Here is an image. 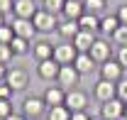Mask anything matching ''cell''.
Instances as JSON below:
<instances>
[{"label":"cell","instance_id":"1","mask_svg":"<svg viewBox=\"0 0 127 120\" xmlns=\"http://www.w3.org/2000/svg\"><path fill=\"white\" fill-rule=\"evenodd\" d=\"M32 22H34V27H37V32H42V34H49V32H56V27H59V15H54V12H49V10H44V7H39L37 10V15L32 17Z\"/></svg>","mask_w":127,"mask_h":120},{"label":"cell","instance_id":"2","mask_svg":"<svg viewBox=\"0 0 127 120\" xmlns=\"http://www.w3.org/2000/svg\"><path fill=\"white\" fill-rule=\"evenodd\" d=\"M47 103H44V98L42 96H27L25 101H22V115L25 118H42V115H47Z\"/></svg>","mask_w":127,"mask_h":120},{"label":"cell","instance_id":"3","mask_svg":"<svg viewBox=\"0 0 127 120\" xmlns=\"http://www.w3.org/2000/svg\"><path fill=\"white\" fill-rule=\"evenodd\" d=\"M98 74H100V78H103V81L120 83V81L127 76V71L117 64V59H110V61H105V64H100V66H98Z\"/></svg>","mask_w":127,"mask_h":120},{"label":"cell","instance_id":"4","mask_svg":"<svg viewBox=\"0 0 127 120\" xmlns=\"http://www.w3.org/2000/svg\"><path fill=\"white\" fill-rule=\"evenodd\" d=\"M76 57H78V52H76V47L71 44V42H59V44H54V61H56L59 66H73Z\"/></svg>","mask_w":127,"mask_h":120},{"label":"cell","instance_id":"5","mask_svg":"<svg viewBox=\"0 0 127 120\" xmlns=\"http://www.w3.org/2000/svg\"><path fill=\"white\" fill-rule=\"evenodd\" d=\"M88 54L93 57V61L98 64V66L105 64V61H110V59H115V57H112V44H110V39H105V37H98Z\"/></svg>","mask_w":127,"mask_h":120},{"label":"cell","instance_id":"6","mask_svg":"<svg viewBox=\"0 0 127 120\" xmlns=\"http://www.w3.org/2000/svg\"><path fill=\"white\" fill-rule=\"evenodd\" d=\"M100 120H125V103L120 98L100 103Z\"/></svg>","mask_w":127,"mask_h":120},{"label":"cell","instance_id":"7","mask_svg":"<svg viewBox=\"0 0 127 120\" xmlns=\"http://www.w3.org/2000/svg\"><path fill=\"white\" fill-rule=\"evenodd\" d=\"M56 83H59L64 91H73V88L81 83V74L76 71V66H61Z\"/></svg>","mask_w":127,"mask_h":120},{"label":"cell","instance_id":"8","mask_svg":"<svg viewBox=\"0 0 127 120\" xmlns=\"http://www.w3.org/2000/svg\"><path fill=\"white\" fill-rule=\"evenodd\" d=\"M5 83L15 91V93H17V91H25L27 86H30V74H27L25 69H10V71H7V78H5Z\"/></svg>","mask_w":127,"mask_h":120},{"label":"cell","instance_id":"9","mask_svg":"<svg viewBox=\"0 0 127 120\" xmlns=\"http://www.w3.org/2000/svg\"><path fill=\"white\" fill-rule=\"evenodd\" d=\"M12 32H15V37H22V39H30L34 42V34H37V27H34V22L32 20H20V17H12Z\"/></svg>","mask_w":127,"mask_h":120},{"label":"cell","instance_id":"10","mask_svg":"<svg viewBox=\"0 0 127 120\" xmlns=\"http://www.w3.org/2000/svg\"><path fill=\"white\" fill-rule=\"evenodd\" d=\"M93 96L100 103H108L112 98H117V83H110V81L98 78V83H95V88H93Z\"/></svg>","mask_w":127,"mask_h":120},{"label":"cell","instance_id":"11","mask_svg":"<svg viewBox=\"0 0 127 120\" xmlns=\"http://www.w3.org/2000/svg\"><path fill=\"white\" fill-rule=\"evenodd\" d=\"M37 10H39L37 0H15V5H12V15L20 20H32L37 15Z\"/></svg>","mask_w":127,"mask_h":120},{"label":"cell","instance_id":"12","mask_svg":"<svg viewBox=\"0 0 127 120\" xmlns=\"http://www.w3.org/2000/svg\"><path fill=\"white\" fill-rule=\"evenodd\" d=\"M66 108L71 110V113H78V110H86V105H88V96L83 93V91L73 88V91H66Z\"/></svg>","mask_w":127,"mask_h":120},{"label":"cell","instance_id":"13","mask_svg":"<svg viewBox=\"0 0 127 120\" xmlns=\"http://www.w3.org/2000/svg\"><path fill=\"white\" fill-rule=\"evenodd\" d=\"M32 57L39 61H47V59H54V44L49 39H34L32 42Z\"/></svg>","mask_w":127,"mask_h":120},{"label":"cell","instance_id":"14","mask_svg":"<svg viewBox=\"0 0 127 120\" xmlns=\"http://www.w3.org/2000/svg\"><path fill=\"white\" fill-rule=\"evenodd\" d=\"M42 98H44L47 108H56V105L66 103V91H64L61 86H47L44 93H42Z\"/></svg>","mask_w":127,"mask_h":120},{"label":"cell","instance_id":"15","mask_svg":"<svg viewBox=\"0 0 127 120\" xmlns=\"http://www.w3.org/2000/svg\"><path fill=\"white\" fill-rule=\"evenodd\" d=\"M59 71H61V66L54 59H47V61H39L37 64V76L42 81H56L59 78Z\"/></svg>","mask_w":127,"mask_h":120},{"label":"cell","instance_id":"16","mask_svg":"<svg viewBox=\"0 0 127 120\" xmlns=\"http://www.w3.org/2000/svg\"><path fill=\"white\" fill-rule=\"evenodd\" d=\"M78 32H81V27L76 20H61L59 27H56V34L61 37V42H73Z\"/></svg>","mask_w":127,"mask_h":120},{"label":"cell","instance_id":"17","mask_svg":"<svg viewBox=\"0 0 127 120\" xmlns=\"http://www.w3.org/2000/svg\"><path fill=\"white\" fill-rule=\"evenodd\" d=\"M83 15H86V5H83V0H66L64 12H61L64 20H76V22H78Z\"/></svg>","mask_w":127,"mask_h":120},{"label":"cell","instance_id":"18","mask_svg":"<svg viewBox=\"0 0 127 120\" xmlns=\"http://www.w3.org/2000/svg\"><path fill=\"white\" fill-rule=\"evenodd\" d=\"M95 39H98V34H93V32H83V30H81L71 44L76 47V52H78V54H88V52H91V47L95 44Z\"/></svg>","mask_w":127,"mask_h":120},{"label":"cell","instance_id":"19","mask_svg":"<svg viewBox=\"0 0 127 120\" xmlns=\"http://www.w3.org/2000/svg\"><path fill=\"white\" fill-rule=\"evenodd\" d=\"M78 27L83 32H93V34H98V32H100V15H91V12H86V15L78 20Z\"/></svg>","mask_w":127,"mask_h":120},{"label":"cell","instance_id":"20","mask_svg":"<svg viewBox=\"0 0 127 120\" xmlns=\"http://www.w3.org/2000/svg\"><path fill=\"white\" fill-rule=\"evenodd\" d=\"M73 66H76V71H78L81 76H86V74H91L98 64L93 61V57H91V54H78V57H76V61H73Z\"/></svg>","mask_w":127,"mask_h":120},{"label":"cell","instance_id":"21","mask_svg":"<svg viewBox=\"0 0 127 120\" xmlns=\"http://www.w3.org/2000/svg\"><path fill=\"white\" fill-rule=\"evenodd\" d=\"M120 27V20L117 15H103L100 17V34H105V37H112L115 32Z\"/></svg>","mask_w":127,"mask_h":120},{"label":"cell","instance_id":"22","mask_svg":"<svg viewBox=\"0 0 127 120\" xmlns=\"http://www.w3.org/2000/svg\"><path fill=\"white\" fill-rule=\"evenodd\" d=\"M10 49H12L15 57H25V54H32V42L30 39H22V37H15Z\"/></svg>","mask_w":127,"mask_h":120},{"label":"cell","instance_id":"23","mask_svg":"<svg viewBox=\"0 0 127 120\" xmlns=\"http://www.w3.org/2000/svg\"><path fill=\"white\" fill-rule=\"evenodd\" d=\"M47 120H71V110L66 105H56L47 110Z\"/></svg>","mask_w":127,"mask_h":120},{"label":"cell","instance_id":"24","mask_svg":"<svg viewBox=\"0 0 127 120\" xmlns=\"http://www.w3.org/2000/svg\"><path fill=\"white\" fill-rule=\"evenodd\" d=\"M83 5H86V12L103 17V10L108 7V0H83Z\"/></svg>","mask_w":127,"mask_h":120},{"label":"cell","instance_id":"25","mask_svg":"<svg viewBox=\"0 0 127 120\" xmlns=\"http://www.w3.org/2000/svg\"><path fill=\"white\" fill-rule=\"evenodd\" d=\"M64 5H66V0H42V7L49 10V12H54V15H61Z\"/></svg>","mask_w":127,"mask_h":120},{"label":"cell","instance_id":"26","mask_svg":"<svg viewBox=\"0 0 127 120\" xmlns=\"http://www.w3.org/2000/svg\"><path fill=\"white\" fill-rule=\"evenodd\" d=\"M12 39H15V32H12V25L7 22L5 27H0V44H12Z\"/></svg>","mask_w":127,"mask_h":120},{"label":"cell","instance_id":"27","mask_svg":"<svg viewBox=\"0 0 127 120\" xmlns=\"http://www.w3.org/2000/svg\"><path fill=\"white\" fill-rule=\"evenodd\" d=\"M112 42L117 47H127V25H120L117 27V32L112 34Z\"/></svg>","mask_w":127,"mask_h":120},{"label":"cell","instance_id":"28","mask_svg":"<svg viewBox=\"0 0 127 120\" xmlns=\"http://www.w3.org/2000/svg\"><path fill=\"white\" fill-rule=\"evenodd\" d=\"M12 57H15V54H12V49H10V47H7V44H0V64H5V66H7V61L12 59Z\"/></svg>","mask_w":127,"mask_h":120},{"label":"cell","instance_id":"29","mask_svg":"<svg viewBox=\"0 0 127 120\" xmlns=\"http://www.w3.org/2000/svg\"><path fill=\"white\" fill-rule=\"evenodd\" d=\"M115 59H117V64H120V66L127 71V47H117V54H115Z\"/></svg>","mask_w":127,"mask_h":120},{"label":"cell","instance_id":"30","mask_svg":"<svg viewBox=\"0 0 127 120\" xmlns=\"http://www.w3.org/2000/svg\"><path fill=\"white\" fill-rule=\"evenodd\" d=\"M12 93H15V91L10 88L5 81H0V101H12Z\"/></svg>","mask_w":127,"mask_h":120},{"label":"cell","instance_id":"31","mask_svg":"<svg viewBox=\"0 0 127 120\" xmlns=\"http://www.w3.org/2000/svg\"><path fill=\"white\" fill-rule=\"evenodd\" d=\"M117 98H120L122 103H127V76L117 83Z\"/></svg>","mask_w":127,"mask_h":120},{"label":"cell","instance_id":"32","mask_svg":"<svg viewBox=\"0 0 127 120\" xmlns=\"http://www.w3.org/2000/svg\"><path fill=\"white\" fill-rule=\"evenodd\" d=\"M10 113H15L12 110V101H0V118H7Z\"/></svg>","mask_w":127,"mask_h":120},{"label":"cell","instance_id":"33","mask_svg":"<svg viewBox=\"0 0 127 120\" xmlns=\"http://www.w3.org/2000/svg\"><path fill=\"white\" fill-rule=\"evenodd\" d=\"M12 5H15V0H0V12L7 17L10 12H12Z\"/></svg>","mask_w":127,"mask_h":120},{"label":"cell","instance_id":"34","mask_svg":"<svg viewBox=\"0 0 127 120\" xmlns=\"http://www.w3.org/2000/svg\"><path fill=\"white\" fill-rule=\"evenodd\" d=\"M115 15H117V20H120V25H127V2L117 7V12H115Z\"/></svg>","mask_w":127,"mask_h":120},{"label":"cell","instance_id":"35","mask_svg":"<svg viewBox=\"0 0 127 120\" xmlns=\"http://www.w3.org/2000/svg\"><path fill=\"white\" fill-rule=\"evenodd\" d=\"M71 120H91V115L86 110H78V113H71Z\"/></svg>","mask_w":127,"mask_h":120},{"label":"cell","instance_id":"36","mask_svg":"<svg viewBox=\"0 0 127 120\" xmlns=\"http://www.w3.org/2000/svg\"><path fill=\"white\" fill-rule=\"evenodd\" d=\"M5 120H27V118H25L22 113H10V115H7Z\"/></svg>","mask_w":127,"mask_h":120},{"label":"cell","instance_id":"37","mask_svg":"<svg viewBox=\"0 0 127 120\" xmlns=\"http://www.w3.org/2000/svg\"><path fill=\"white\" fill-rule=\"evenodd\" d=\"M7 71H10V69H7L5 64H0V81H5V78H7Z\"/></svg>","mask_w":127,"mask_h":120},{"label":"cell","instance_id":"38","mask_svg":"<svg viewBox=\"0 0 127 120\" xmlns=\"http://www.w3.org/2000/svg\"><path fill=\"white\" fill-rule=\"evenodd\" d=\"M5 25H7V17H5L2 12H0V27H5Z\"/></svg>","mask_w":127,"mask_h":120},{"label":"cell","instance_id":"39","mask_svg":"<svg viewBox=\"0 0 127 120\" xmlns=\"http://www.w3.org/2000/svg\"><path fill=\"white\" fill-rule=\"evenodd\" d=\"M125 120H127V103H125Z\"/></svg>","mask_w":127,"mask_h":120},{"label":"cell","instance_id":"40","mask_svg":"<svg viewBox=\"0 0 127 120\" xmlns=\"http://www.w3.org/2000/svg\"><path fill=\"white\" fill-rule=\"evenodd\" d=\"M27 120H42V118H27Z\"/></svg>","mask_w":127,"mask_h":120},{"label":"cell","instance_id":"41","mask_svg":"<svg viewBox=\"0 0 127 120\" xmlns=\"http://www.w3.org/2000/svg\"><path fill=\"white\" fill-rule=\"evenodd\" d=\"M37 2H42V0H37Z\"/></svg>","mask_w":127,"mask_h":120},{"label":"cell","instance_id":"42","mask_svg":"<svg viewBox=\"0 0 127 120\" xmlns=\"http://www.w3.org/2000/svg\"><path fill=\"white\" fill-rule=\"evenodd\" d=\"M0 120H5V118H0Z\"/></svg>","mask_w":127,"mask_h":120},{"label":"cell","instance_id":"43","mask_svg":"<svg viewBox=\"0 0 127 120\" xmlns=\"http://www.w3.org/2000/svg\"><path fill=\"white\" fill-rule=\"evenodd\" d=\"M91 120H95V118H91Z\"/></svg>","mask_w":127,"mask_h":120}]
</instances>
